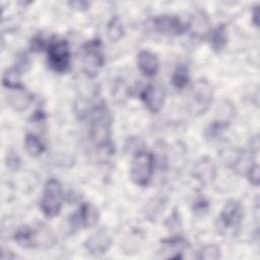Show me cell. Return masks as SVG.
Masks as SVG:
<instances>
[{
	"mask_svg": "<svg viewBox=\"0 0 260 260\" xmlns=\"http://www.w3.org/2000/svg\"><path fill=\"white\" fill-rule=\"evenodd\" d=\"M2 85L7 89L24 90V86L21 82L20 70L17 67L6 69L2 76Z\"/></svg>",
	"mask_w": 260,
	"mask_h": 260,
	"instance_id": "14",
	"label": "cell"
},
{
	"mask_svg": "<svg viewBox=\"0 0 260 260\" xmlns=\"http://www.w3.org/2000/svg\"><path fill=\"white\" fill-rule=\"evenodd\" d=\"M63 192L60 182L55 178L46 181L40 200V208L47 217L57 216L62 208Z\"/></svg>",
	"mask_w": 260,
	"mask_h": 260,
	"instance_id": "4",
	"label": "cell"
},
{
	"mask_svg": "<svg viewBox=\"0 0 260 260\" xmlns=\"http://www.w3.org/2000/svg\"><path fill=\"white\" fill-rule=\"evenodd\" d=\"M137 67L146 77H153L159 69V61L156 55L148 50H142L137 55Z\"/></svg>",
	"mask_w": 260,
	"mask_h": 260,
	"instance_id": "13",
	"label": "cell"
},
{
	"mask_svg": "<svg viewBox=\"0 0 260 260\" xmlns=\"http://www.w3.org/2000/svg\"><path fill=\"white\" fill-rule=\"evenodd\" d=\"M140 99L151 113H157L164 106L166 100V88L159 83L148 84L140 93Z\"/></svg>",
	"mask_w": 260,
	"mask_h": 260,
	"instance_id": "8",
	"label": "cell"
},
{
	"mask_svg": "<svg viewBox=\"0 0 260 260\" xmlns=\"http://www.w3.org/2000/svg\"><path fill=\"white\" fill-rule=\"evenodd\" d=\"M210 46L213 51L220 52L228 43V27L224 23L218 24L209 35Z\"/></svg>",
	"mask_w": 260,
	"mask_h": 260,
	"instance_id": "15",
	"label": "cell"
},
{
	"mask_svg": "<svg viewBox=\"0 0 260 260\" xmlns=\"http://www.w3.org/2000/svg\"><path fill=\"white\" fill-rule=\"evenodd\" d=\"M47 52V62L49 67L57 73H66L71 65V52L66 40L49 41Z\"/></svg>",
	"mask_w": 260,
	"mask_h": 260,
	"instance_id": "5",
	"label": "cell"
},
{
	"mask_svg": "<svg viewBox=\"0 0 260 260\" xmlns=\"http://www.w3.org/2000/svg\"><path fill=\"white\" fill-rule=\"evenodd\" d=\"M99 210L98 208L89 203L84 202L79 207L78 211L73 215L72 222L74 226H82V228H91L94 226L99 221Z\"/></svg>",
	"mask_w": 260,
	"mask_h": 260,
	"instance_id": "11",
	"label": "cell"
},
{
	"mask_svg": "<svg viewBox=\"0 0 260 260\" xmlns=\"http://www.w3.org/2000/svg\"><path fill=\"white\" fill-rule=\"evenodd\" d=\"M24 148L31 156H39L45 151V145L36 134L28 133L24 137Z\"/></svg>",
	"mask_w": 260,
	"mask_h": 260,
	"instance_id": "17",
	"label": "cell"
},
{
	"mask_svg": "<svg viewBox=\"0 0 260 260\" xmlns=\"http://www.w3.org/2000/svg\"><path fill=\"white\" fill-rule=\"evenodd\" d=\"M209 208V202L205 197H198L194 204H193V210L197 214H204L208 211Z\"/></svg>",
	"mask_w": 260,
	"mask_h": 260,
	"instance_id": "23",
	"label": "cell"
},
{
	"mask_svg": "<svg viewBox=\"0 0 260 260\" xmlns=\"http://www.w3.org/2000/svg\"><path fill=\"white\" fill-rule=\"evenodd\" d=\"M189 80H190V73H189L188 67L184 64L178 65L173 71V74L171 77L173 86L177 89H183L187 86Z\"/></svg>",
	"mask_w": 260,
	"mask_h": 260,
	"instance_id": "16",
	"label": "cell"
},
{
	"mask_svg": "<svg viewBox=\"0 0 260 260\" xmlns=\"http://www.w3.org/2000/svg\"><path fill=\"white\" fill-rule=\"evenodd\" d=\"M259 165L255 161V162H252L251 166L248 168V171H247V178L249 180V182L255 186V187H258L259 185Z\"/></svg>",
	"mask_w": 260,
	"mask_h": 260,
	"instance_id": "21",
	"label": "cell"
},
{
	"mask_svg": "<svg viewBox=\"0 0 260 260\" xmlns=\"http://www.w3.org/2000/svg\"><path fill=\"white\" fill-rule=\"evenodd\" d=\"M83 71L88 77L99 74L105 63L103 45L100 39H91L82 46Z\"/></svg>",
	"mask_w": 260,
	"mask_h": 260,
	"instance_id": "6",
	"label": "cell"
},
{
	"mask_svg": "<svg viewBox=\"0 0 260 260\" xmlns=\"http://www.w3.org/2000/svg\"><path fill=\"white\" fill-rule=\"evenodd\" d=\"M107 34L112 42H118L124 35V27L118 15L113 16L107 24Z\"/></svg>",
	"mask_w": 260,
	"mask_h": 260,
	"instance_id": "19",
	"label": "cell"
},
{
	"mask_svg": "<svg viewBox=\"0 0 260 260\" xmlns=\"http://www.w3.org/2000/svg\"><path fill=\"white\" fill-rule=\"evenodd\" d=\"M252 22L254 25H259V5H256L252 10Z\"/></svg>",
	"mask_w": 260,
	"mask_h": 260,
	"instance_id": "24",
	"label": "cell"
},
{
	"mask_svg": "<svg viewBox=\"0 0 260 260\" xmlns=\"http://www.w3.org/2000/svg\"><path fill=\"white\" fill-rule=\"evenodd\" d=\"M154 171V156L151 152L144 149L138 150L133 155L130 166V179L139 186L146 187L149 185Z\"/></svg>",
	"mask_w": 260,
	"mask_h": 260,
	"instance_id": "3",
	"label": "cell"
},
{
	"mask_svg": "<svg viewBox=\"0 0 260 260\" xmlns=\"http://www.w3.org/2000/svg\"><path fill=\"white\" fill-rule=\"evenodd\" d=\"M112 246V237L105 229H100L91 234L84 242L86 251L93 255L100 256L106 254Z\"/></svg>",
	"mask_w": 260,
	"mask_h": 260,
	"instance_id": "10",
	"label": "cell"
},
{
	"mask_svg": "<svg viewBox=\"0 0 260 260\" xmlns=\"http://www.w3.org/2000/svg\"><path fill=\"white\" fill-rule=\"evenodd\" d=\"M213 102V89L208 80L200 78L192 85L188 96V110L193 116L205 114Z\"/></svg>",
	"mask_w": 260,
	"mask_h": 260,
	"instance_id": "2",
	"label": "cell"
},
{
	"mask_svg": "<svg viewBox=\"0 0 260 260\" xmlns=\"http://www.w3.org/2000/svg\"><path fill=\"white\" fill-rule=\"evenodd\" d=\"M112 125L113 118L106 106L101 105L93 110L89 124L90 139L96 147L106 150L110 154L114 151Z\"/></svg>",
	"mask_w": 260,
	"mask_h": 260,
	"instance_id": "1",
	"label": "cell"
},
{
	"mask_svg": "<svg viewBox=\"0 0 260 260\" xmlns=\"http://www.w3.org/2000/svg\"><path fill=\"white\" fill-rule=\"evenodd\" d=\"M69 5H71L73 8L85 9V8H87L88 3L84 2V1H71V2H69Z\"/></svg>",
	"mask_w": 260,
	"mask_h": 260,
	"instance_id": "25",
	"label": "cell"
},
{
	"mask_svg": "<svg viewBox=\"0 0 260 260\" xmlns=\"http://www.w3.org/2000/svg\"><path fill=\"white\" fill-rule=\"evenodd\" d=\"M152 26L160 34L173 36H179L189 30V23H186L178 16L171 14H161L153 17Z\"/></svg>",
	"mask_w": 260,
	"mask_h": 260,
	"instance_id": "7",
	"label": "cell"
},
{
	"mask_svg": "<svg viewBox=\"0 0 260 260\" xmlns=\"http://www.w3.org/2000/svg\"><path fill=\"white\" fill-rule=\"evenodd\" d=\"M49 42H47L42 36H36L31 39L29 48L32 52H41L47 49Z\"/></svg>",
	"mask_w": 260,
	"mask_h": 260,
	"instance_id": "22",
	"label": "cell"
},
{
	"mask_svg": "<svg viewBox=\"0 0 260 260\" xmlns=\"http://www.w3.org/2000/svg\"><path fill=\"white\" fill-rule=\"evenodd\" d=\"M230 123H231V120L228 119V118L214 120L205 129V137L207 139L216 138L218 135H220L230 126Z\"/></svg>",
	"mask_w": 260,
	"mask_h": 260,
	"instance_id": "18",
	"label": "cell"
},
{
	"mask_svg": "<svg viewBox=\"0 0 260 260\" xmlns=\"http://www.w3.org/2000/svg\"><path fill=\"white\" fill-rule=\"evenodd\" d=\"M243 216L244 207L242 203L237 199H230L225 202L219 213V220L223 228L234 229L240 225Z\"/></svg>",
	"mask_w": 260,
	"mask_h": 260,
	"instance_id": "9",
	"label": "cell"
},
{
	"mask_svg": "<svg viewBox=\"0 0 260 260\" xmlns=\"http://www.w3.org/2000/svg\"><path fill=\"white\" fill-rule=\"evenodd\" d=\"M192 173L193 177L201 184H209L216 177V168L211 158L204 156L194 165Z\"/></svg>",
	"mask_w": 260,
	"mask_h": 260,
	"instance_id": "12",
	"label": "cell"
},
{
	"mask_svg": "<svg viewBox=\"0 0 260 260\" xmlns=\"http://www.w3.org/2000/svg\"><path fill=\"white\" fill-rule=\"evenodd\" d=\"M198 259L200 260H217L220 258V249L216 245H206L198 252Z\"/></svg>",
	"mask_w": 260,
	"mask_h": 260,
	"instance_id": "20",
	"label": "cell"
}]
</instances>
